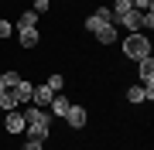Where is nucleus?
I'll list each match as a JSON object with an SVG mask.
<instances>
[{"mask_svg":"<svg viewBox=\"0 0 154 150\" xmlns=\"http://www.w3.org/2000/svg\"><path fill=\"white\" fill-rule=\"evenodd\" d=\"M21 116H24V133L28 140H48L51 137V113L38 109V106H21Z\"/></svg>","mask_w":154,"mask_h":150,"instance_id":"f257e3e1","label":"nucleus"},{"mask_svg":"<svg viewBox=\"0 0 154 150\" xmlns=\"http://www.w3.org/2000/svg\"><path fill=\"white\" fill-rule=\"evenodd\" d=\"M151 34H127V38L120 41V55L127 61H140V58H147L151 55Z\"/></svg>","mask_w":154,"mask_h":150,"instance_id":"f03ea898","label":"nucleus"},{"mask_svg":"<svg viewBox=\"0 0 154 150\" xmlns=\"http://www.w3.org/2000/svg\"><path fill=\"white\" fill-rule=\"evenodd\" d=\"M116 28H123L127 34H151L154 31V14H140V10H127Z\"/></svg>","mask_w":154,"mask_h":150,"instance_id":"7ed1b4c3","label":"nucleus"},{"mask_svg":"<svg viewBox=\"0 0 154 150\" xmlns=\"http://www.w3.org/2000/svg\"><path fill=\"white\" fill-rule=\"evenodd\" d=\"M62 119L69 123V130H86V123H89V109H86V106H79V102H72L69 113H65Z\"/></svg>","mask_w":154,"mask_h":150,"instance_id":"20e7f679","label":"nucleus"},{"mask_svg":"<svg viewBox=\"0 0 154 150\" xmlns=\"http://www.w3.org/2000/svg\"><path fill=\"white\" fill-rule=\"evenodd\" d=\"M0 130H4L7 137H21V133H24V116H21V109L4 113V123H0Z\"/></svg>","mask_w":154,"mask_h":150,"instance_id":"39448f33","label":"nucleus"},{"mask_svg":"<svg viewBox=\"0 0 154 150\" xmlns=\"http://www.w3.org/2000/svg\"><path fill=\"white\" fill-rule=\"evenodd\" d=\"M93 38H96L103 48H113L116 41H120V28H116V24H99V28L93 31Z\"/></svg>","mask_w":154,"mask_h":150,"instance_id":"423d86ee","label":"nucleus"},{"mask_svg":"<svg viewBox=\"0 0 154 150\" xmlns=\"http://www.w3.org/2000/svg\"><path fill=\"white\" fill-rule=\"evenodd\" d=\"M17 45H21L24 51H34L41 45V28H21L17 31Z\"/></svg>","mask_w":154,"mask_h":150,"instance_id":"0eeeda50","label":"nucleus"},{"mask_svg":"<svg viewBox=\"0 0 154 150\" xmlns=\"http://www.w3.org/2000/svg\"><path fill=\"white\" fill-rule=\"evenodd\" d=\"M123 99L130 102V106H144V102H154V96H147L144 85H127V89H123Z\"/></svg>","mask_w":154,"mask_h":150,"instance_id":"6e6552de","label":"nucleus"},{"mask_svg":"<svg viewBox=\"0 0 154 150\" xmlns=\"http://www.w3.org/2000/svg\"><path fill=\"white\" fill-rule=\"evenodd\" d=\"M51 96H55V92H51V89H48L45 82H38V85L31 89V102H28V106H38V109H48Z\"/></svg>","mask_w":154,"mask_h":150,"instance_id":"1a4fd4ad","label":"nucleus"},{"mask_svg":"<svg viewBox=\"0 0 154 150\" xmlns=\"http://www.w3.org/2000/svg\"><path fill=\"white\" fill-rule=\"evenodd\" d=\"M134 65H137V78H140V85H154V55L134 61Z\"/></svg>","mask_w":154,"mask_h":150,"instance_id":"9d476101","label":"nucleus"},{"mask_svg":"<svg viewBox=\"0 0 154 150\" xmlns=\"http://www.w3.org/2000/svg\"><path fill=\"white\" fill-rule=\"evenodd\" d=\"M31 89H34V82H31V78H21V82L11 89V96L17 99V106H28V102H31Z\"/></svg>","mask_w":154,"mask_h":150,"instance_id":"9b49d317","label":"nucleus"},{"mask_svg":"<svg viewBox=\"0 0 154 150\" xmlns=\"http://www.w3.org/2000/svg\"><path fill=\"white\" fill-rule=\"evenodd\" d=\"M69 106H72V99H69V96H65V92H55V96H51V102H48V113L62 119V116L69 113Z\"/></svg>","mask_w":154,"mask_h":150,"instance_id":"f8f14e48","label":"nucleus"},{"mask_svg":"<svg viewBox=\"0 0 154 150\" xmlns=\"http://www.w3.org/2000/svg\"><path fill=\"white\" fill-rule=\"evenodd\" d=\"M45 85H48L51 92H65V75H62V72H51L48 78H45Z\"/></svg>","mask_w":154,"mask_h":150,"instance_id":"ddd939ff","label":"nucleus"},{"mask_svg":"<svg viewBox=\"0 0 154 150\" xmlns=\"http://www.w3.org/2000/svg\"><path fill=\"white\" fill-rule=\"evenodd\" d=\"M14 28H17V31H21V28H38V14H34V10H24L21 17H17Z\"/></svg>","mask_w":154,"mask_h":150,"instance_id":"4468645a","label":"nucleus"},{"mask_svg":"<svg viewBox=\"0 0 154 150\" xmlns=\"http://www.w3.org/2000/svg\"><path fill=\"white\" fill-rule=\"evenodd\" d=\"M0 109H4V113H11V109H21V106H17V99L11 96V89H4V92H0Z\"/></svg>","mask_w":154,"mask_h":150,"instance_id":"2eb2a0df","label":"nucleus"},{"mask_svg":"<svg viewBox=\"0 0 154 150\" xmlns=\"http://www.w3.org/2000/svg\"><path fill=\"white\" fill-rule=\"evenodd\" d=\"M0 78H4V85H7V89H14V85H17V82H21V78H24V75H21V72H17V68H7V72H0Z\"/></svg>","mask_w":154,"mask_h":150,"instance_id":"dca6fc26","label":"nucleus"},{"mask_svg":"<svg viewBox=\"0 0 154 150\" xmlns=\"http://www.w3.org/2000/svg\"><path fill=\"white\" fill-rule=\"evenodd\" d=\"M110 10H113L116 21H120V17H123L127 10H134V7H130V0H113V4H110Z\"/></svg>","mask_w":154,"mask_h":150,"instance_id":"f3484780","label":"nucleus"},{"mask_svg":"<svg viewBox=\"0 0 154 150\" xmlns=\"http://www.w3.org/2000/svg\"><path fill=\"white\" fill-rule=\"evenodd\" d=\"M11 34H14L11 17H0V41H11Z\"/></svg>","mask_w":154,"mask_h":150,"instance_id":"a211bd4d","label":"nucleus"},{"mask_svg":"<svg viewBox=\"0 0 154 150\" xmlns=\"http://www.w3.org/2000/svg\"><path fill=\"white\" fill-rule=\"evenodd\" d=\"M31 4H34L31 10L38 14V17H45V14H51V0H31Z\"/></svg>","mask_w":154,"mask_h":150,"instance_id":"6ab92c4d","label":"nucleus"},{"mask_svg":"<svg viewBox=\"0 0 154 150\" xmlns=\"http://www.w3.org/2000/svg\"><path fill=\"white\" fill-rule=\"evenodd\" d=\"M130 7L140 14H154V0H130Z\"/></svg>","mask_w":154,"mask_h":150,"instance_id":"aec40b11","label":"nucleus"},{"mask_svg":"<svg viewBox=\"0 0 154 150\" xmlns=\"http://www.w3.org/2000/svg\"><path fill=\"white\" fill-rule=\"evenodd\" d=\"M21 150H45V143H41V140H24Z\"/></svg>","mask_w":154,"mask_h":150,"instance_id":"412c9836","label":"nucleus"},{"mask_svg":"<svg viewBox=\"0 0 154 150\" xmlns=\"http://www.w3.org/2000/svg\"><path fill=\"white\" fill-rule=\"evenodd\" d=\"M4 89H7V85H4V78H0V92H4Z\"/></svg>","mask_w":154,"mask_h":150,"instance_id":"4be33fe9","label":"nucleus"}]
</instances>
